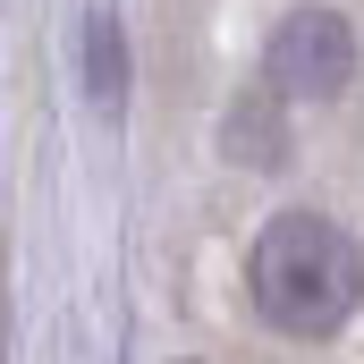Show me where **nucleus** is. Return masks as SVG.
I'll use <instances>...</instances> for the list:
<instances>
[{
	"label": "nucleus",
	"instance_id": "1",
	"mask_svg": "<svg viewBox=\"0 0 364 364\" xmlns=\"http://www.w3.org/2000/svg\"><path fill=\"white\" fill-rule=\"evenodd\" d=\"M246 288H255V314L272 331L331 339L364 305V246L331 212H279V220H263V237L246 255Z\"/></svg>",
	"mask_w": 364,
	"mask_h": 364
},
{
	"label": "nucleus",
	"instance_id": "2",
	"mask_svg": "<svg viewBox=\"0 0 364 364\" xmlns=\"http://www.w3.org/2000/svg\"><path fill=\"white\" fill-rule=\"evenodd\" d=\"M263 77L272 93L288 102H331V93H348L356 77V26L339 17V9H288L272 34V51H263Z\"/></svg>",
	"mask_w": 364,
	"mask_h": 364
},
{
	"label": "nucleus",
	"instance_id": "3",
	"mask_svg": "<svg viewBox=\"0 0 364 364\" xmlns=\"http://www.w3.org/2000/svg\"><path fill=\"white\" fill-rule=\"evenodd\" d=\"M85 43H93V102H119V93H127V60H119V26H110V17H93V26H85Z\"/></svg>",
	"mask_w": 364,
	"mask_h": 364
},
{
	"label": "nucleus",
	"instance_id": "4",
	"mask_svg": "<svg viewBox=\"0 0 364 364\" xmlns=\"http://www.w3.org/2000/svg\"><path fill=\"white\" fill-rule=\"evenodd\" d=\"M229 153H246V161H279V136H272V110H263V102H255V110H246V102L229 110Z\"/></svg>",
	"mask_w": 364,
	"mask_h": 364
}]
</instances>
